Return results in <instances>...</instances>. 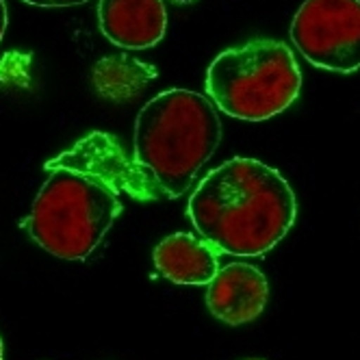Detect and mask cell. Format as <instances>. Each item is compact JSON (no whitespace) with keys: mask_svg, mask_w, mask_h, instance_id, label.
I'll use <instances>...</instances> for the list:
<instances>
[{"mask_svg":"<svg viewBox=\"0 0 360 360\" xmlns=\"http://www.w3.org/2000/svg\"><path fill=\"white\" fill-rule=\"evenodd\" d=\"M98 20L102 35L126 50L157 46L167 31L163 0H100Z\"/></svg>","mask_w":360,"mask_h":360,"instance_id":"obj_7","label":"cell"},{"mask_svg":"<svg viewBox=\"0 0 360 360\" xmlns=\"http://www.w3.org/2000/svg\"><path fill=\"white\" fill-rule=\"evenodd\" d=\"M22 3L33 5V7H44V9H63V7H76L89 3V0H22Z\"/></svg>","mask_w":360,"mask_h":360,"instance_id":"obj_10","label":"cell"},{"mask_svg":"<svg viewBox=\"0 0 360 360\" xmlns=\"http://www.w3.org/2000/svg\"><path fill=\"white\" fill-rule=\"evenodd\" d=\"M172 3H176V5H191V3H195V0H172Z\"/></svg>","mask_w":360,"mask_h":360,"instance_id":"obj_12","label":"cell"},{"mask_svg":"<svg viewBox=\"0 0 360 360\" xmlns=\"http://www.w3.org/2000/svg\"><path fill=\"white\" fill-rule=\"evenodd\" d=\"M154 267L176 285H209L219 271V252L200 235L174 233L152 252Z\"/></svg>","mask_w":360,"mask_h":360,"instance_id":"obj_8","label":"cell"},{"mask_svg":"<svg viewBox=\"0 0 360 360\" xmlns=\"http://www.w3.org/2000/svg\"><path fill=\"white\" fill-rule=\"evenodd\" d=\"M204 85L221 113L263 122L297 100L302 72L287 44L254 39L217 55L207 70Z\"/></svg>","mask_w":360,"mask_h":360,"instance_id":"obj_4","label":"cell"},{"mask_svg":"<svg viewBox=\"0 0 360 360\" xmlns=\"http://www.w3.org/2000/svg\"><path fill=\"white\" fill-rule=\"evenodd\" d=\"M269 300V285L261 269L248 263L219 267L207 289V306L215 319L241 326L259 317Z\"/></svg>","mask_w":360,"mask_h":360,"instance_id":"obj_6","label":"cell"},{"mask_svg":"<svg viewBox=\"0 0 360 360\" xmlns=\"http://www.w3.org/2000/svg\"><path fill=\"white\" fill-rule=\"evenodd\" d=\"M0 360H3V339H0Z\"/></svg>","mask_w":360,"mask_h":360,"instance_id":"obj_13","label":"cell"},{"mask_svg":"<svg viewBox=\"0 0 360 360\" xmlns=\"http://www.w3.org/2000/svg\"><path fill=\"white\" fill-rule=\"evenodd\" d=\"M22 228L46 252L85 261L107 237L124 204L105 178L72 167H53Z\"/></svg>","mask_w":360,"mask_h":360,"instance_id":"obj_3","label":"cell"},{"mask_svg":"<svg viewBox=\"0 0 360 360\" xmlns=\"http://www.w3.org/2000/svg\"><path fill=\"white\" fill-rule=\"evenodd\" d=\"M187 213L195 233L217 252L263 256L295 224L297 202L278 169L237 157L200 180Z\"/></svg>","mask_w":360,"mask_h":360,"instance_id":"obj_1","label":"cell"},{"mask_svg":"<svg viewBox=\"0 0 360 360\" xmlns=\"http://www.w3.org/2000/svg\"><path fill=\"white\" fill-rule=\"evenodd\" d=\"M221 141L215 105L189 89L154 96L135 122V163L163 195L180 198Z\"/></svg>","mask_w":360,"mask_h":360,"instance_id":"obj_2","label":"cell"},{"mask_svg":"<svg viewBox=\"0 0 360 360\" xmlns=\"http://www.w3.org/2000/svg\"><path fill=\"white\" fill-rule=\"evenodd\" d=\"M291 41L315 68L360 70V0H306L291 22Z\"/></svg>","mask_w":360,"mask_h":360,"instance_id":"obj_5","label":"cell"},{"mask_svg":"<svg viewBox=\"0 0 360 360\" xmlns=\"http://www.w3.org/2000/svg\"><path fill=\"white\" fill-rule=\"evenodd\" d=\"M157 79V70L131 57H107L94 68V85L113 100L135 98L143 85Z\"/></svg>","mask_w":360,"mask_h":360,"instance_id":"obj_9","label":"cell"},{"mask_svg":"<svg viewBox=\"0 0 360 360\" xmlns=\"http://www.w3.org/2000/svg\"><path fill=\"white\" fill-rule=\"evenodd\" d=\"M7 24H9V13H7V5H5V0H0V41H3V37H5Z\"/></svg>","mask_w":360,"mask_h":360,"instance_id":"obj_11","label":"cell"}]
</instances>
